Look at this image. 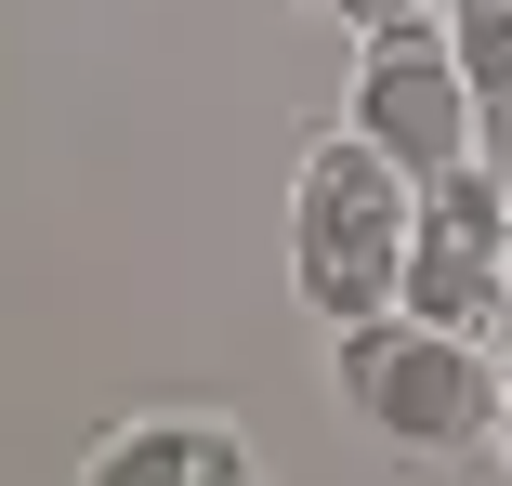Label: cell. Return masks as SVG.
<instances>
[{"label":"cell","instance_id":"cell-8","mask_svg":"<svg viewBox=\"0 0 512 486\" xmlns=\"http://www.w3.org/2000/svg\"><path fill=\"white\" fill-rule=\"evenodd\" d=\"M499 355H512V276H499Z\"/></svg>","mask_w":512,"mask_h":486},{"label":"cell","instance_id":"cell-6","mask_svg":"<svg viewBox=\"0 0 512 486\" xmlns=\"http://www.w3.org/2000/svg\"><path fill=\"white\" fill-rule=\"evenodd\" d=\"M447 40L473 79V145L512 171V0H447Z\"/></svg>","mask_w":512,"mask_h":486},{"label":"cell","instance_id":"cell-9","mask_svg":"<svg viewBox=\"0 0 512 486\" xmlns=\"http://www.w3.org/2000/svg\"><path fill=\"white\" fill-rule=\"evenodd\" d=\"M499 460H512V408H499Z\"/></svg>","mask_w":512,"mask_h":486},{"label":"cell","instance_id":"cell-2","mask_svg":"<svg viewBox=\"0 0 512 486\" xmlns=\"http://www.w3.org/2000/svg\"><path fill=\"white\" fill-rule=\"evenodd\" d=\"M407 224H421V171H394L355 119L302 145L289 171V289H302V316H381L407 303Z\"/></svg>","mask_w":512,"mask_h":486},{"label":"cell","instance_id":"cell-3","mask_svg":"<svg viewBox=\"0 0 512 486\" xmlns=\"http://www.w3.org/2000/svg\"><path fill=\"white\" fill-rule=\"evenodd\" d=\"M394 171H460V158H486L473 145V79H460V40H447V14H394V27H368L355 40V106H342Z\"/></svg>","mask_w":512,"mask_h":486},{"label":"cell","instance_id":"cell-7","mask_svg":"<svg viewBox=\"0 0 512 486\" xmlns=\"http://www.w3.org/2000/svg\"><path fill=\"white\" fill-rule=\"evenodd\" d=\"M316 14H329V27H355V40H368V27H394V14H421V0H316Z\"/></svg>","mask_w":512,"mask_h":486},{"label":"cell","instance_id":"cell-5","mask_svg":"<svg viewBox=\"0 0 512 486\" xmlns=\"http://www.w3.org/2000/svg\"><path fill=\"white\" fill-rule=\"evenodd\" d=\"M79 473H92V486H250V434H237V421H171V408H145V421H119V434H92Z\"/></svg>","mask_w":512,"mask_h":486},{"label":"cell","instance_id":"cell-4","mask_svg":"<svg viewBox=\"0 0 512 486\" xmlns=\"http://www.w3.org/2000/svg\"><path fill=\"white\" fill-rule=\"evenodd\" d=\"M499 276H512V171L460 158L421 184V224H407V316H447L499 342Z\"/></svg>","mask_w":512,"mask_h":486},{"label":"cell","instance_id":"cell-1","mask_svg":"<svg viewBox=\"0 0 512 486\" xmlns=\"http://www.w3.org/2000/svg\"><path fill=\"white\" fill-rule=\"evenodd\" d=\"M329 368H342V408L407 447V460H499V408H512V368L486 355V329H447V316H355L329 329Z\"/></svg>","mask_w":512,"mask_h":486}]
</instances>
